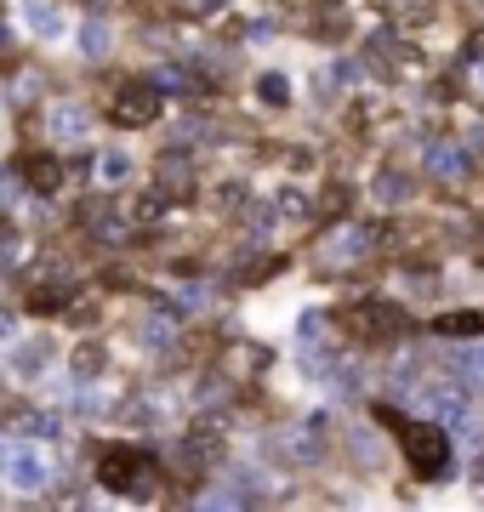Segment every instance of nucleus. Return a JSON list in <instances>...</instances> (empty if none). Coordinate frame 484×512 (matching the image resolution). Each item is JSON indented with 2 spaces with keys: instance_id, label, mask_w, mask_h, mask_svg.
I'll use <instances>...</instances> for the list:
<instances>
[{
  "instance_id": "14",
  "label": "nucleus",
  "mask_w": 484,
  "mask_h": 512,
  "mask_svg": "<svg viewBox=\"0 0 484 512\" xmlns=\"http://www.w3.org/2000/svg\"><path fill=\"white\" fill-rule=\"evenodd\" d=\"M262 97H268V103H285V80H280V74H268V80H262Z\"/></svg>"
},
{
  "instance_id": "10",
  "label": "nucleus",
  "mask_w": 484,
  "mask_h": 512,
  "mask_svg": "<svg viewBox=\"0 0 484 512\" xmlns=\"http://www.w3.org/2000/svg\"><path fill=\"white\" fill-rule=\"evenodd\" d=\"M46 359H52V348H46V342H23V348L12 353V370H18V376H40V370H46Z\"/></svg>"
},
{
  "instance_id": "7",
  "label": "nucleus",
  "mask_w": 484,
  "mask_h": 512,
  "mask_svg": "<svg viewBox=\"0 0 484 512\" xmlns=\"http://www.w3.org/2000/svg\"><path fill=\"white\" fill-rule=\"evenodd\" d=\"M63 177H69V165L52 160V154H29V165H23V183L35 188V194H46V200L63 188Z\"/></svg>"
},
{
  "instance_id": "12",
  "label": "nucleus",
  "mask_w": 484,
  "mask_h": 512,
  "mask_svg": "<svg viewBox=\"0 0 484 512\" xmlns=\"http://www.w3.org/2000/svg\"><path fill=\"white\" fill-rule=\"evenodd\" d=\"M171 336H177V319H166V313H149V325H143V342H149V348H166Z\"/></svg>"
},
{
  "instance_id": "15",
  "label": "nucleus",
  "mask_w": 484,
  "mask_h": 512,
  "mask_svg": "<svg viewBox=\"0 0 484 512\" xmlns=\"http://www.w3.org/2000/svg\"><path fill=\"white\" fill-rule=\"evenodd\" d=\"M0 200H6V194H0Z\"/></svg>"
},
{
  "instance_id": "11",
  "label": "nucleus",
  "mask_w": 484,
  "mask_h": 512,
  "mask_svg": "<svg viewBox=\"0 0 484 512\" xmlns=\"http://www.w3.org/2000/svg\"><path fill=\"white\" fill-rule=\"evenodd\" d=\"M97 177H103V183H126V177H131V154H126V148L97 154Z\"/></svg>"
},
{
  "instance_id": "4",
  "label": "nucleus",
  "mask_w": 484,
  "mask_h": 512,
  "mask_svg": "<svg viewBox=\"0 0 484 512\" xmlns=\"http://www.w3.org/2000/svg\"><path fill=\"white\" fill-rule=\"evenodd\" d=\"M342 325L354 330L359 342H365V336H393V330H405V313L399 308H388V302H354V308H342Z\"/></svg>"
},
{
  "instance_id": "9",
  "label": "nucleus",
  "mask_w": 484,
  "mask_h": 512,
  "mask_svg": "<svg viewBox=\"0 0 484 512\" xmlns=\"http://www.w3.org/2000/svg\"><path fill=\"white\" fill-rule=\"evenodd\" d=\"M109 46H114V29H109L103 18H86V23H80V52L92 57V63H97V57H109Z\"/></svg>"
},
{
  "instance_id": "2",
  "label": "nucleus",
  "mask_w": 484,
  "mask_h": 512,
  "mask_svg": "<svg viewBox=\"0 0 484 512\" xmlns=\"http://www.w3.org/2000/svg\"><path fill=\"white\" fill-rule=\"evenodd\" d=\"M405 450H410V461H416V473L422 478H439L450 467V444H445L439 427H416V421H405Z\"/></svg>"
},
{
  "instance_id": "1",
  "label": "nucleus",
  "mask_w": 484,
  "mask_h": 512,
  "mask_svg": "<svg viewBox=\"0 0 484 512\" xmlns=\"http://www.w3.org/2000/svg\"><path fill=\"white\" fill-rule=\"evenodd\" d=\"M143 478H154V467H149L143 450H109L103 467H97V484H103V490H120V495H137Z\"/></svg>"
},
{
  "instance_id": "5",
  "label": "nucleus",
  "mask_w": 484,
  "mask_h": 512,
  "mask_svg": "<svg viewBox=\"0 0 484 512\" xmlns=\"http://www.w3.org/2000/svg\"><path fill=\"white\" fill-rule=\"evenodd\" d=\"M46 478H52L46 456H40V450H29V444H12V461H6V484H12V490H46Z\"/></svg>"
},
{
  "instance_id": "8",
  "label": "nucleus",
  "mask_w": 484,
  "mask_h": 512,
  "mask_svg": "<svg viewBox=\"0 0 484 512\" xmlns=\"http://www.w3.org/2000/svg\"><path fill=\"white\" fill-rule=\"evenodd\" d=\"M46 126H52V137H57V143H80V137L92 131V114L80 109V103H57Z\"/></svg>"
},
{
  "instance_id": "13",
  "label": "nucleus",
  "mask_w": 484,
  "mask_h": 512,
  "mask_svg": "<svg viewBox=\"0 0 484 512\" xmlns=\"http://www.w3.org/2000/svg\"><path fill=\"white\" fill-rule=\"evenodd\" d=\"M57 427H63V421H57L52 410H40V416L23 421V433H29V439H57Z\"/></svg>"
},
{
  "instance_id": "3",
  "label": "nucleus",
  "mask_w": 484,
  "mask_h": 512,
  "mask_svg": "<svg viewBox=\"0 0 484 512\" xmlns=\"http://www.w3.org/2000/svg\"><path fill=\"white\" fill-rule=\"evenodd\" d=\"M160 114V86L154 80H126L114 92V126H149Z\"/></svg>"
},
{
  "instance_id": "6",
  "label": "nucleus",
  "mask_w": 484,
  "mask_h": 512,
  "mask_svg": "<svg viewBox=\"0 0 484 512\" xmlns=\"http://www.w3.org/2000/svg\"><path fill=\"white\" fill-rule=\"evenodd\" d=\"M18 18L35 40H63L69 35V18H63V6H52V0H18Z\"/></svg>"
}]
</instances>
